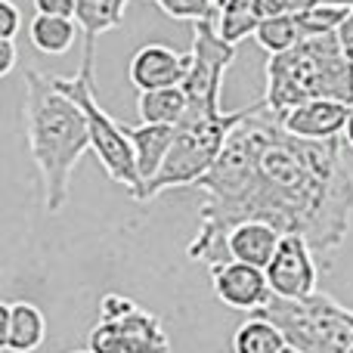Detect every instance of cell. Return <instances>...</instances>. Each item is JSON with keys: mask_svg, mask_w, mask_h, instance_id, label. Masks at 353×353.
Instances as JSON below:
<instances>
[{"mask_svg": "<svg viewBox=\"0 0 353 353\" xmlns=\"http://www.w3.org/2000/svg\"><path fill=\"white\" fill-rule=\"evenodd\" d=\"M344 140L292 137L270 109L245 118L195 186L205 199L186 257L208 270L220 267L230 261V232L261 220L282 236H304L319 270L329 273L353 217V174L344 165Z\"/></svg>", "mask_w": 353, "mask_h": 353, "instance_id": "6da1fadb", "label": "cell"}, {"mask_svg": "<svg viewBox=\"0 0 353 353\" xmlns=\"http://www.w3.org/2000/svg\"><path fill=\"white\" fill-rule=\"evenodd\" d=\"M25 140L41 174L43 211L59 214L72 195V174L78 161L90 152L87 115L59 84L56 74L25 68Z\"/></svg>", "mask_w": 353, "mask_h": 353, "instance_id": "7a4b0ae2", "label": "cell"}, {"mask_svg": "<svg viewBox=\"0 0 353 353\" xmlns=\"http://www.w3.org/2000/svg\"><path fill=\"white\" fill-rule=\"evenodd\" d=\"M263 99L276 118L313 99L353 105V62L344 56L335 34L307 37L288 53L270 56Z\"/></svg>", "mask_w": 353, "mask_h": 353, "instance_id": "3957f363", "label": "cell"}, {"mask_svg": "<svg viewBox=\"0 0 353 353\" xmlns=\"http://www.w3.org/2000/svg\"><path fill=\"white\" fill-rule=\"evenodd\" d=\"M267 109V99H254V103L242 105V109L223 112L217 118H186L176 124L174 146L168 152L165 165H161L159 176L143 189V199L149 201L155 195L168 192V189H195L201 183V176L214 168V161L220 159L230 134L245 121V118L257 115Z\"/></svg>", "mask_w": 353, "mask_h": 353, "instance_id": "277c9868", "label": "cell"}, {"mask_svg": "<svg viewBox=\"0 0 353 353\" xmlns=\"http://www.w3.org/2000/svg\"><path fill=\"white\" fill-rule=\"evenodd\" d=\"M257 316L273 319L301 353H353V310L325 292L304 301L273 298V304Z\"/></svg>", "mask_w": 353, "mask_h": 353, "instance_id": "5b68a950", "label": "cell"}, {"mask_svg": "<svg viewBox=\"0 0 353 353\" xmlns=\"http://www.w3.org/2000/svg\"><path fill=\"white\" fill-rule=\"evenodd\" d=\"M56 84L84 109L87 128H90V152L99 159L103 171L130 192V199L140 201L143 195V180L137 171V155L130 146L124 128L99 105L97 99V78H93V59H81L78 74L72 78H56Z\"/></svg>", "mask_w": 353, "mask_h": 353, "instance_id": "8992f818", "label": "cell"}, {"mask_svg": "<svg viewBox=\"0 0 353 353\" xmlns=\"http://www.w3.org/2000/svg\"><path fill=\"white\" fill-rule=\"evenodd\" d=\"M236 47L217 34V19L192 25V50H189V74L183 81L189 109L186 118H217L223 115V78ZM183 118V121H186Z\"/></svg>", "mask_w": 353, "mask_h": 353, "instance_id": "52a82bcc", "label": "cell"}, {"mask_svg": "<svg viewBox=\"0 0 353 353\" xmlns=\"http://www.w3.org/2000/svg\"><path fill=\"white\" fill-rule=\"evenodd\" d=\"M87 350L93 353H171V338L155 313L134 310L118 323L99 319L87 335Z\"/></svg>", "mask_w": 353, "mask_h": 353, "instance_id": "ba28073f", "label": "cell"}, {"mask_svg": "<svg viewBox=\"0 0 353 353\" xmlns=\"http://www.w3.org/2000/svg\"><path fill=\"white\" fill-rule=\"evenodd\" d=\"M267 279L282 301H304L319 292V261L304 236H282L267 267Z\"/></svg>", "mask_w": 353, "mask_h": 353, "instance_id": "9c48e42d", "label": "cell"}, {"mask_svg": "<svg viewBox=\"0 0 353 353\" xmlns=\"http://www.w3.org/2000/svg\"><path fill=\"white\" fill-rule=\"evenodd\" d=\"M211 285H214V298L223 307L251 313V316L263 313L276 298L273 288H270L267 270L239 261H226L220 267H211Z\"/></svg>", "mask_w": 353, "mask_h": 353, "instance_id": "30bf717a", "label": "cell"}, {"mask_svg": "<svg viewBox=\"0 0 353 353\" xmlns=\"http://www.w3.org/2000/svg\"><path fill=\"white\" fill-rule=\"evenodd\" d=\"M189 74V53H176L165 43H146L134 53L128 65V78L137 90H161V87H183Z\"/></svg>", "mask_w": 353, "mask_h": 353, "instance_id": "8fae6325", "label": "cell"}, {"mask_svg": "<svg viewBox=\"0 0 353 353\" xmlns=\"http://www.w3.org/2000/svg\"><path fill=\"white\" fill-rule=\"evenodd\" d=\"M347 118H350V105L335 103V99H313V103H304L298 109L285 112L279 121L292 137L325 143V140H344Z\"/></svg>", "mask_w": 353, "mask_h": 353, "instance_id": "7c38bea8", "label": "cell"}, {"mask_svg": "<svg viewBox=\"0 0 353 353\" xmlns=\"http://www.w3.org/2000/svg\"><path fill=\"white\" fill-rule=\"evenodd\" d=\"M47 338V319L37 304L6 301L0 304V347L6 353H34Z\"/></svg>", "mask_w": 353, "mask_h": 353, "instance_id": "4fadbf2b", "label": "cell"}, {"mask_svg": "<svg viewBox=\"0 0 353 353\" xmlns=\"http://www.w3.org/2000/svg\"><path fill=\"white\" fill-rule=\"evenodd\" d=\"M124 134H128L130 146H134V155H137V171H140V180H143V189L159 176L161 165H165L168 152L174 146V137H176V128H168V124H121ZM143 199V195H140Z\"/></svg>", "mask_w": 353, "mask_h": 353, "instance_id": "5bb4252c", "label": "cell"}, {"mask_svg": "<svg viewBox=\"0 0 353 353\" xmlns=\"http://www.w3.org/2000/svg\"><path fill=\"white\" fill-rule=\"evenodd\" d=\"M279 242H282V232L276 230V226L261 223V220H248V223H239L236 230L230 232V239H226V254H230V261L267 270L276 248H279Z\"/></svg>", "mask_w": 353, "mask_h": 353, "instance_id": "9a60e30c", "label": "cell"}, {"mask_svg": "<svg viewBox=\"0 0 353 353\" xmlns=\"http://www.w3.org/2000/svg\"><path fill=\"white\" fill-rule=\"evenodd\" d=\"M130 0H78V12L74 22L84 37V56L81 59H93L97 56V41L105 31L118 28L124 22V10Z\"/></svg>", "mask_w": 353, "mask_h": 353, "instance_id": "2e32d148", "label": "cell"}, {"mask_svg": "<svg viewBox=\"0 0 353 353\" xmlns=\"http://www.w3.org/2000/svg\"><path fill=\"white\" fill-rule=\"evenodd\" d=\"M267 19L263 0H226L217 10V34L226 43L239 47L245 37H254L261 22Z\"/></svg>", "mask_w": 353, "mask_h": 353, "instance_id": "e0dca14e", "label": "cell"}, {"mask_svg": "<svg viewBox=\"0 0 353 353\" xmlns=\"http://www.w3.org/2000/svg\"><path fill=\"white\" fill-rule=\"evenodd\" d=\"M189 99L183 87H161V90H143L137 97V115H140V124H168V128H176V124L186 118Z\"/></svg>", "mask_w": 353, "mask_h": 353, "instance_id": "ac0fdd59", "label": "cell"}, {"mask_svg": "<svg viewBox=\"0 0 353 353\" xmlns=\"http://www.w3.org/2000/svg\"><path fill=\"white\" fill-rule=\"evenodd\" d=\"M78 34H81L78 22H74V19H62V16H41V12H37L28 25L31 43L47 56L68 53V50L74 47V41H78Z\"/></svg>", "mask_w": 353, "mask_h": 353, "instance_id": "d6986e66", "label": "cell"}, {"mask_svg": "<svg viewBox=\"0 0 353 353\" xmlns=\"http://www.w3.org/2000/svg\"><path fill=\"white\" fill-rule=\"evenodd\" d=\"M288 338L267 316H248L232 335V353H282Z\"/></svg>", "mask_w": 353, "mask_h": 353, "instance_id": "ffe728a7", "label": "cell"}, {"mask_svg": "<svg viewBox=\"0 0 353 353\" xmlns=\"http://www.w3.org/2000/svg\"><path fill=\"white\" fill-rule=\"evenodd\" d=\"M350 12H353V0H323V3H316L313 10L301 12L294 19H298V28L307 41V37L338 34V28L350 19Z\"/></svg>", "mask_w": 353, "mask_h": 353, "instance_id": "44dd1931", "label": "cell"}, {"mask_svg": "<svg viewBox=\"0 0 353 353\" xmlns=\"http://www.w3.org/2000/svg\"><path fill=\"white\" fill-rule=\"evenodd\" d=\"M254 41L263 53L279 56V53H288L292 47H298L304 41V34H301L294 16H267L261 22V28H257Z\"/></svg>", "mask_w": 353, "mask_h": 353, "instance_id": "7402d4cb", "label": "cell"}, {"mask_svg": "<svg viewBox=\"0 0 353 353\" xmlns=\"http://www.w3.org/2000/svg\"><path fill=\"white\" fill-rule=\"evenodd\" d=\"M159 10L171 19L180 22H208V19H217V6L214 0H155Z\"/></svg>", "mask_w": 353, "mask_h": 353, "instance_id": "603a6c76", "label": "cell"}, {"mask_svg": "<svg viewBox=\"0 0 353 353\" xmlns=\"http://www.w3.org/2000/svg\"><path fill=\"white\" fill-rule=\"evenodd\" d=\"M134 310H140V307L134 304L130 298H124V294H103V301H99V319H105V323H118V319L130 316Z\"/></svg>", "mask_w": 353, "mask_h": 353, "instance_id": "cb8c5ba5", "label": "cell"}, {"mask_svg": "<svg viewBox=\"0 0 353 353\" xmlns=\"http://www.w3.org/2000/svg\"><path fill=\"white\" fill-rule=\"evenodd\" d=\"M316 3H323V0H263V12L267 16H301Z\"/></svg>", "mask_w": 353, "mask_h": 353, "instance_id": "d4e9b609", "label": "cell"}, {"mask_svg": "<svg viewBox=\"0 0 353 353\" xmlns=\"http://www.w3.org/2000/svg\"><path fill=\"white\" fill-rule=\"evenodd\" d=\"M22 25V12L12 0H0V41H12Z\"/></svg>", "mask_w": 353, "mask_h": 353, "instance_id": "484cf974", "label": "cell"}, {"mask_svg": "<svg viewBox=\"0 0 353 353\" xmlns=\"http://www.w3.org/2000/svg\"><path fill=\"white\" fill-rule=\"evenodd\" d=\"M34 10L41 12V16L74 19V12H78V0H34Z\"/></svg>", "mask_w": 353, "mask_h": 353, "instance_id": "4316f807", "label": "cell"}, {"mask_svg": "<svg viewBox=\"0 0 353 353\" xmlns=\"http://www.w3.org/2000/svg\"><path fill=\"white\" fill-rule=\"evenodd\" d=\"M12 68H16V43L0 41V78H6Z\"/></svg>", "mask_w": 353, "mask_h": 353, "instance_id": "83f0119b", "label": "cell"}, {"mask_svg": "<svg viewBox=\"0 0 353 353\" xmlns=\"http://www.w3.org/2000/svg\"><path fill=\"white\" fill-rule=\"evenodd\" d=\"M338 43H341V50H344V56H347V59L353 62V12H350V19L347 22L341 25V28H338Z\"/></svg>", "mask_w": 353, "mask_h": 353, "instance_id": "f1b7e54d", "label": "cell"}, {"mask_svg": "<svg viewBox=\"0 0 353 353\" xmlns=\"http://www.w3.org/2000/svg\"><path fill=\"white\" fill-rule=\"evenodd\" d=\"M344 143L353 149V105H350V118H347V130H344Z\"/></svg>", "mask_w": 353, "mask_h": 353, "instance_id": "f546056e", "label": "cell"}, {"mask_svg": "<svg viewBox=\"0 0 353 353\" xmlns=\"http://www.w3.org/2000/svg\"><path fill=\"white\" fill-rule=\"evenodd\" d=\"M282 353H301V350H298V347H292V344H288V347L282 350Z\"/></svg>", "mask_w": 353, "mask_h": 353, "instance_id": "4dcf8cb0", "label": "cell"}, {"mask_svg": "<svg viewBox=\"0 0 353 353\" xmlns=\"http://www.w3.org/2000/svg\"><path fill=\"white\" fill-rule=\"evenodd\" d=\"M226 3V0H214V6H217V10H220V6H223Z\"/></svg>", "mask_w": 353, "mask_h": 353, "instance_id": "1f68e13d", "label": "cell"}, {"mask_svg": "<svg viewBox=\"0 0 353 353\" xmlns=\"http://www.w3.org/2000/svg\"><path fill=\"white\" fill-rule=\"evenodd\" d=\"M72 353H93V350H72Z\"/></svg>", "mask_w": 353, "mask_h": 353, "instance_id": "d6a6232c", "label": "cell"}]
</instances>
